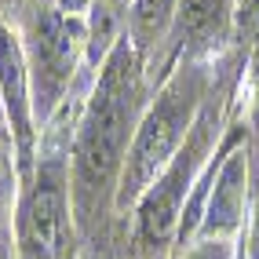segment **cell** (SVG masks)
<instances>
[{"label": "cell", "mask_w": 259, "mask_h": 259, "mask_svg": "<svg viewBox=\"0 0 259 259\" xmlns=\"http://www.w3.org/2000/svg\"><path fill=\"white\" fill-rule=\"evenodd\" d=\"M146 77L150 73L143 55L120 33V40L95 70L92 92L80 106L70 139V190L80 230H92L95 219L113 208L120 168H124L128 146L150 102Z\"/></svg>", "instance_id": "1"}, {"label": "cell", "mask_w": 259, "mask_h": 259, "mask_svg": "<svg viewBox=\"0 0 259 259\" xmlns=\"http://www.w3.org/2000/svg\"><path fill=\"white\" fill-rule=\"evenodd\" d=\"M219 66H223L219 59L176 62L161 77V88L150 95L146 113H143L139 128H135V139L128 146L124 168H120V183H117V197H113L117 215H132L135 201L146 194V186L157 179L164 171V164L179 153L190 128L197 124L212 88L223 77Z\"/></svg>", "instance_id": "2"}, {"label": "cell", "mask_w": 259, "mask_h": 259, "mask_svg": "<svg viewBox=\"0 0 259 259\" xmlns=\"http://www.w3.org/2000/svg\"><path fill=\"white\" fill-rule=\"evenodd\" d=\"M234 80H237V73H223L219 77V84L212 88L208 102H204V110L197 117V124L190 128V135L179 146V153L164 164L161 176L146 186V194L135 201V208H132L135 245L146 248L150 255H164L171 245H176L186 201H190L201 171L208 168L212 153L219 150L223 135H227V128H230Z\"/></svg>", "instance_id": "3"}, {"label": "cell", "mask_w": 259, "mask_h": 259, "mask_svg": "<svg viewBox=\"0 0 259 259\" xmlns=\"http://www.w3.org/2000/svg\"><path fill=\"white\" fill-rule=\"evenodd\" d=\"M70 132L48 135L15 197V259H73L77 212L70 190Z\"/></svg>", "instance_id": "4"}, {"label": "cell", "mask_w": 259, "mask_h": 259, "mask_svg": "<svg viewBox=\"0 0 259 259\" xmlns=\"http://www.w3.org/2000/svg\"><path fill=\"white\" fill-rule=\"evenodd\" d=\"M22 48L33 84V113L44 132L70 99L77 70L88 62V19L62 15L55 0H44L26 19Z\"/></svg>", "instance_id": "5"}, {"label": "cell", "mask_w": 259, "mask_h": 259, "mask_svg": "<svg viewBox=\"0 0 259 259\" xmlns=\"http://www.w3.org/2000/svg\"><path fill=\"white\" fill-rule=\"evenodd\" d=\"M212 161H215V176L208 186V197H204V215L194 241H237L248 227V197H252L248 194L252 150H248L245 120H230Z\"/></svg>", "instance_id": "6"}, {"label": "cell", "mask_w": 259, "mask_h": 259, "mask_svg": "<svg viewBox=\"0 0 259 259\" xmlns=\"http://www.w3.org/2000/svg\"><path fill=\"white\" fill-rule=\"evenodd\" d=\"M0 113L8 120L11 143H15V164H19V183L29 179L37 164V113H33V84L26 66L22 33L0 15Z\"/></svg>", "instance_id": "7"}, {"label": "cell", "mask_w": 259, "mask_h": 259, "mask_svg": "<svg viewBox=\"0 0 259 259\" xmlns=\"http://www.w3.org/2000/svg\"><path fill=\"white\" fill-rule=\"evenodd\" d=\"M234 37H237L234 0H179L168 44L153 70H161V77H164L176 62L219 59L223 48Z\"/></svg>", "instance_id": "8"}, {"label": "cell", "mask_w": 259, "mask_h": 259, "mask_svg": "<svg viewBox=\"0 0 259 259\" xmlns=\"http://www.w3.org/2000/svg\"><path fill=\"white\" fill-rule=\"evenodd\" d=\"M179 0H132L124 15V37L135 44V51L146 62V73L157 66L161 51L168 44L171 22H176Z\"/></svg>", "instance_id": "9"}, {"label": "cell", "mask_w": 259, "mask_h": 259, "mask_svg": "<svg viewBox=\"0 0 259 259\" xmlns=\"http://www.w3.org/2000/svg\"><path fill=\"white\" fill-rule=\"evenodd\" d=\"M19 197V164H15V143L8 132V120L0 113V212Z\"/></svg>", "instance_id": "10"}, {"label": "cell", "mask_w": 259, "mask_h": 259, "mask_svg": "<svg viewBox=\"0 0 259 259\" xmlns=\"http://www.w3.org/2000/svg\"><path fill=\"white\" fill-rule=\"evenodd\" d=\"M237 241H194L183 252H176V259H234Z\"/></svg>", "instance_id": "11"}, {"label": "cell", "mask_w": 259, "mask_h": 259, "mask_svg": "<svg viewBox=\"0 0 259 259\" xmlns=\"http://www.w3.org/2000/svg\"><path fill=\"white\" fill-rule=\"evenodd\" d=\"M237 37H259V0H234Z\"/></svg>", "instance_id": "12"}, {"label": "cell", "mask_w": 259, "mask_h": 259, "mask_svg": "<svg viewBox=\"0 0 259 259\" xmlns=\"http://www.w3.org/2000/svg\"><path fill=\"white\" fill-rule=\"evenodd\" d=\"M92 4H95V0H55V8L62 15H77V19H88Z\"/></svg>", "instance_id": "13"}, {"label": "cell", "mask_w": 259, "mask_h": 259, "mask_svg": "<svg viewBox=\"0 0 259 259\" xmlns=\"http://www.w3.org/2000/svg\"><path fill=\"white\" fill-rule=\"evenodd\" d=\"M128 4H132V0H95L92 8H106V11H113V15L124 19V15H128Z\"/></svg>", "instance_id": "14"}]
</instances>
